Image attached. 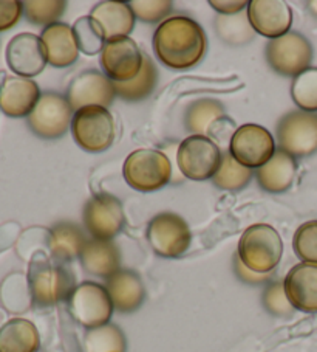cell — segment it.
I'll list each match as a JSON object with an SVG mask.
<instances>
[{"label": "cell", "mask_w": 317, "mask_h": 352, "mask_svg": "<svg viewBox=\"0 0 317 352\" xmlns=\"http://www.w3.org/2000/svg\"><path fill=\"white\" fill-rule=\"evenodd\" d=\"M156 58L172 70H187L204 58L207 39L197 21L172 16L161 22L154 34Z\"/></svg>", "instance_id": "6da1fadb"}, {"label": "cell", "mask_w": 317, "mask_h": 352, "mask_svg": "<svg viewBox=\"0 0 317 352\" xmlns=\"http://www.w3.org/2000/svg\"><path fill=\"white\" fill-rule=\"evenodd\" d=\"M28 287L38 307L56 306L69 301L75 290V275L62 263L36 253L28 267Z\"/></svg>", "instance_id": "7a4b0ae2"}, {"label": "cell", "mask_w": 317, "mask_h": 352, "mask_svg": "<svg viewBox=\"0 0 317 352\" xmlns=\"http://www.w3.org/2000/svg\"><path fill=\"white\" fill-rule=\"evenodd\" d=\"M283 254V242L277 230L268 223H255L248 227L239 241L237 258L249 270L260 275L276 269Z\"/></svg>", "instance_id": "3957f363"}, {"label": "cell", "mask_w": 317, "mask_h": 352, "mask_svg": "<svg viewBox=\"0 0 317 352\" xmlns=\"http://www.w3.org/2000/svg\"><path fill=\"white\" fill-rule=\"evenodd\" d=\"M71 133L79 148L87 153H104L112 146L117 127L110 111L101 106H87L75 112Z\"/></svg>", "instance_id": "277c9868"}, {"label": "cell", "mask_w": 317, "mask_h": 352, "mask_svg": "<svg viewBox=\"0 0 317 352\" xmlns=\"http://www.w3.org/2000/svg\"><path fill=\"white\" fill-rule=\"evenodd\" d=\"M127 185L139 192H154L170 182L172 165L166 155L155 149H137L124 162Z\"/></svg>", "instance_id": "5b68a950"}, {"label": "cell", "mask_w": 317, "mask_h": 352, "mask_svg": "<svg viewBox=\"0 0 317 352\" xmlns=\"http://www.w3.org/2000/svg\"><path fill=\"white\" fill-rule=\"evenodd\" d=\"M113 309V301L106 286L93 281L79 284L69 298L71 317L89 331L108 324Z\"/></svg>", "instance_id": "8992f818"}, {"label": "cell", "mask_w": 317, "mask_h": 352, "mask_svg": "<svg viewBox=\"0 0 317 352\" xmlns=\"http://www.w3.org/2000/svg\"><path fill=\"white\" fill-rule=\"evenodd\" d=\"M223 155L214 140L206 135H191L183 140L176 153L181 174L189 180L203 182L214 177Z\"/></svg>", "instance_id": "52a82bcc"}, {"label": "cell", "mask_w": 317, "mask_h": 352, "mask_svg": "<svg viewBox=\"0 0 317 352\" xmlns=\"http://www.w3.org/2000/svg\"><path fill=\"white\" fill-rule=\"evenodd\" d=\"M266 60L279 75L296 78L309 67L313 60V47L303 34L290 32L282 38L270 41L266 47Z\"/></svg>", "instance_id": "ba28073f"}, {"label": "cell", "mask_w": 317, "mask_h": 352, "mask_svg": "<svg viewBox=\"0 0 317 352\" xmlns=\"http://www.w3.org/2000/svg\"><path fill=\"white\" fill-rule=\"evenodd\" d=\"M148 241L163 258H180L187 252L192 233L187 222L175 213H160L149 222Z\"/></svg>", "instance_id": "9c48e42d"}, {"label": "cell", "mask_w": 317, "mask_h": 352, "mask_svg": "<svg viewBox=\"0 0 317 352\" xmlns=\"http://www.w3.org/2000/svg\"><path fill=\"white\" fill-rule=\"evenodd\" d=\"M280 151L292 159L317 153V115L303 111L290 112L277 126Z\"/></svg>", "instance_id": "30bf717a"}, {"label": "cell", "mask_w": 317, "mask_h": 352, "mask_svg": "<svg viewBox=\"0 0 317 352\" xmlns=\"http://www.w3.org/2000/svg\"><path fill=\"white\" fill-rule=\"evenodd\" d=\"M123 204L112 194H95L84 206V226L91 239L112 241L124 228Z\"/></svg>", "instance_id": "8fae6325"}, {"label": "cell", "mask_w": 317, "mask_h": 352, "mask_svg": "<svg viewBox=\"0 0 317 352\" xmlns=\"http://www.w3.org/2000/svg\"><path fill=\"white\" fill-rule=\"evenodd\" d=\"M229 154L246 168H261L276 154L271 132L259 124H243L235 129L229 143Z\"/></svg>", "instance_id": "7c38bea8"}, {"label": "cell", "mask_w": 317, "mask_h": 352, "mask_svg": "<svg viewBox=\"0 0 317 352\" xmlns=\"http://www.w3.org/2000/svg\"><path fill=\"white\" fill-rule=\"evenodd\" d=\"M73 120V109L69 100L56 92L40 95V100L28 115V124L36 135L53 140L62 137Z\"/></svg>", "instance_id": "4fadbf2b"}, {"label": "cell", "mask_w": 317, "mask_h": 352, "mask_svg": "<svg viewBox=\"0 0 317 352\" xmlns=\"http://www.w3.org/2000/svg\"><path fill=\"white\" fill-rule=\"evenodd\" d=\"M144 54L132 38H119L106 42L101 52V65L113 82L132 81L143 69Z\"/></svg>", "instance_id": "5bb4252c"}, {"label": "cell", "mask_w": 317, "mask_h": 352, "mask_svg": "<svg viewBox=\"0 0 317 352\" xmlns=\"http://www.w3.org/2000/svg\"><path fill=\"white\" fill-rule=\"evenodd\" d=\"M115 96L117 92H115L113 82L97 70L82 72L71 81L67 92V100L71 109H76V111L87 106L107 109L113 102Z\"/></svg>", "instance_id": "9a60e30c"}, {"label": "cell", "mask_w": 317, "mask_h": 352, "mask_svg": "<svg viewBox=\"0 0 317 352\" xmlns=\"http://www.w3.org/2000/svg\"><path fill=\"white\" fill-rule=\"evenodd\" d=\"M248 19L254 32L272 41L290 33L292 11L280 0H253L248 5Z\"/></svg>", "instance_id": "2e32d148"}, {"label": "cell", "mask_w": 317, "mask_h": 352, "mask_svg": "<svg viewBox=\"0 0 317 352\" xmlns=\"http://www.w3.org/2000/svg\"><path fill=\"white\" fill-rule=\"evenodd\" d=\"M7 63L17 76L33 78L47 65V54L39 36L21 33L10 41L7 47Z\"/></svg>", "instance_id": "e0dca14e"}, {"label": "cell", "mask_w": 317, "mask_h": 352, "mask_svg": "<svg viewBox=\"0 0 317 352\" xmlns=\"http://www.w3.org/2000/svg\"><path fill=\"white\" fill-rule=\"evenodd\" d=\"M39 86L22 76L5 78L0 86V111L11 118H23L33 112L40 100Z\"/></svg>", "instance_id": "ac0fdd59"}, {"label": "cell", "mask_w": 317, "mask_h": 352, "mask_svg": "<svg viewBox=\"0 0 317 352\" xmlns=\"http://www.w3.org/2000/svg\"><path fill=\"white\" fill-rule=\"evenodd\" d=\"M283 286L292 307L305 314L317 312V264L294 265L286 275Z\"/></svg>", "instance_id": "d6986e66"}, {"label": "cell", "mask_w": 317, "mask_h": 352, "mask_svg": "<svg viewBox=\"0 0 317 352\" xmlns=\"http://www.w3.org/2000/svg\"><path fill=\"white\" fill-rule=\"evenodd\" d=\"M90 17L102 30L106 42L127 38L135 28L137 19L129 3L115 2V0H104L95 5Z\"/></svg>", "instance_id": "ffe728a7"}, {"label": "cell", "mask_w": 317, "mask_h": 352, "mask_svg": "<svg viewBox=\"0 0 317 352\" xmlns=\"http://www.w3.org/2000/svg\"><path fill=\"white\" fill-rule=\"evenodd\" d=\"M40 41L45 48L47 63L50 65L58 67V69H65V67H70L78 60L79 47L73 28L69 23L58 22L45 27L44 32H42Z\"/></svg>", "instance_id": "44dd1931"}, {"label": "cell", "mask_w": 317, "mask_h": 352, "mask_svg": "<svg viewBox=\"0 0 317 352\" xmlns=\"http://www.w3.org/2000/svg\"><path fill=\"white\" fill-rule=\"evenodd\" d=\"M106 289L117 311L123 314L135 312L145 300V287L138 273L121 269L107 279Z\"/></svg>", "instance_id": "7402d4cb"}, {"label": "cell", "mask_w": 317, "mask_h": 352, "mask_svg": "<svg viewBox=\"0 0 317 352\" xmlns=\"http://www.w3.org/2000/svg\"><path fill=\"white\" fill-rule=\"evenodd\" d=\"M85 272L97 278L108 279L121 270V253L113 241L90 239L81 253Z\"/></svg>", "instance_id": "603a6c76"}, {"label": "cell", "mask_w": 317, "mask_h": 352, "mask_svg": "<svg viewBox=\"0 0 317 352\" xmlns=\"http://www.w3.org/2000/svg\"><path fill=\"white\" fill-rule=\"evenodd\" d=\"M297 174V163L283 151H277L272 159L259 168L257 182L265 191L280 194L290 190Z\"/></svg>", "instance_id": "cb8c5ba5"}, {"label": "cell", "mask_w": 317, "mask_h": 352, "mask_svg": "<svg viewBox=\"0 0 317 352\" xmlns=\"http://www.w3.org/2000/svg\"><path fill=\"white\" fill-rule=\"evenodd\" d=\"M87 241L89 239L85 238L84 232L76 223L60 222L50 230L48 247H50L53 259L65 264L76 258H81Z\"/></svg>", "instance_id": "d4e9b609"}, {"label": "cell", "mask_w": 317, "mask_h": 352, "mask_svg": "<svg viewBox=\"0 0 317 352\" xmlns=\"http://www.w3.org/2000/svg\"><path fill=\"white\" fill-rule=\"evenodd\" d=\"M39 331L25 318H11L0 327V352H38Z\"/></svg>", "instance_id": "484cf974"}, {"label": "cell", "mask_w": 317, "mask_h": 352, "mask_svg": "<svg viewBox=\"0 0 317 352\" xmlns=\"http://www.w3.org/2000/svg\"><path fill=\"white\" fill-rule=\"evenodd\" d=\"M158 82V70L150 56L144 54V64L139 74L127 82H113L115 92L126 101H141L154 92Z\"/></svg>", "instance_id": "4316f807"}, {"label": "cell", "mask_w": 317, "mask_h": 352, "mask_svg": "<svg viewBox=\"0 0 317 352\" xmlns=\"http://www.w3.org/2000/svg\"><path fill=\"white\" fill-rule=\"evenodd\" d=\"M224 117V109L217 100H198L187 107L185 124L193 135H203L218 120Z\"/></svg>", "instance_id": "83f0119b"}, {"label": "cell", "mask_w": 317, "mask_h": 352, "mask_svg": "<svg viewBox=\"0 0 317 352\" xmlns=\"http://www.w3.org/2000/svg\"><path fill=\"white\" fill-rule=\"evenodd\" d=\"M251 177L253 169L240 165L228 151L223 154L222 165L212 179H214L215 186L224 191H240L251 182Z\"/></svg>", "instance_id": "f1b7e54d"}, {"label": "cell", "mask_w": 317, "mask_h": 352, "mask_svg": "<svg viewBox=\"0 0 317 352\" xmlns=\"http://www.w3.org/2000/svg\"><path fill=\"white\" fill-rule=\"evenodd\" d=\"M291 96L303 112H317V67H308L292 80Z\"/></svg>", "instance_id": "f546056e"}, {"label": "cell", "mask_w": 317, "mask_h": 352, "mask_svg": "<svg viewBox=\"0 0 317 352\" xmlns=\"http://www.w3.org/2000/svg\"><path fill=\"white\" fill-rule=\"evenodd\" d=\"M126 337L118 326L106 324L85 336V352H124Z\"/></svg>", "instance_id": "4dcf8cb0"}, {"label": "cell", "mask_w": 317, "mask_h": 352, "mask_svg": "<svg viewBox=\"0 0 317 352\" xmlns=\"http://www.w3.org/2000/svg\"><path fill=\"white\" fill-rule=\"evenodd\" d=\"M217 32L220 38L231 45H243L253 39L254 30L245 14L218 17Z\"/></svg>", "instance_id": "1f68e13d"}, {"label": "cell", "mask_w": 317, "mask_h": 352, "mask_svg": "<svg viewBox=\"0 0 317 352\" xmlns=\"http://www.w3.org/2000/svg\"><path fill=\"white\" fill-rule=\"evenodd\" d=\"M73 33H75L79 50L85 54H97L106 45L102 30L90 16L78 19L73 27Z\"/></svg>", "instance_id": "d6a6232c"}, {"label": "cell", "mask_w": 317, "mask_h": 352, "mask_svg": "<svg viewBox=\"0 0 317 352\" xmlns=\"http://www.w3.org/2000/svg\"><path fill=\"white\" fill-rule=\"evenodd\" d=\"M23 13L36 25H53L65 13L64 0H44V2H23Z\"/></svg>", "instance_id": "836d02e7"}, {"label": "cell", "mask_w": 317, "mask_h": 352, "mask_svg": "<svg viewBox=\"0 0 317 352\" xmlns=\"http://www.w3.org/2000/svg\"><path fill=\"white\" fill-rule=\"evenodd\" d=\"M292 248L303 263L317 264V221L305 222L297 228Z\"/></svg>", "instance_id": "e575fe53"}, {"label": "cell", "mask_w": 317, "mask_h": 352, "mask_svg": "<svg viewBox=\"0 0 317 352\" xmlns=\"http://www.w3.org/2000/svg\"><path fill=\"white\" fill-rule=\"evenodd\" d=\"M129 5L137 19L149 23L164 22L174 8L170 0H135Z\"/></svg>", "instance_id": "d590c367"}, {"label": "cell", "mask_w": 317, "mask_h": 352, "mask_svg": "<svg viewBox=\"0 0 317 352\" xmlns=\"http://www.w3.org/2000/svg\"><path fill=\"white\" fill-rule=\"evenodd\" d=\"M263 305L266 311L276 315V317H286V315H291L294 311L288 296H286L285 286L282 283H272L271 286H268L263 294Z\"/></svg>", "instance_id": "8d00e7d4"}, {"label": "cell", "mask_w": 317, "mask_h": 352, "mask_svg": "<svg viewBox=\"0 0 317 352\" xmlns=\"http://www.w3.org/2000/svg\"><path fill=\"white\" fill-rule=\"evenodd\" d=\"M22 2L17 0H0V33L13 28L22 16Z\"/></svg>", "instance_id": "74e56055"}, {"label": "cell", "mask_w": 317, "mask_h": 352, "mask_svg": "<svg viewBox=\"0 0 317 352\" xmlns=\"http://www.w3.org/2000/svg\"><path fill=\"white\" fill-rule=\"evenodd\" d=\"M209 5L223 16H235L240 14L249 2H245V0H211Z\"/></svg>", "instance_id": "f35d334b"}, {"label": "cell", "mask_w": 317, "mask_h": 352, "mask_svg": "<svg viewBox=\"0 0 317 352\" xmlns=\"http://www.w3.org/2000/svg\"><path fill=\"white\" fill-rule=\"evenodd\" d=\"M235 272L237 275L240 276L242 281L245 283H251V284H259L266 281V275H260V273H255L253 270H249L248 267L242 263L239 258H235Z\"/></svg>", "instance_id": "ab89813d"}, {"label": "cell", "mask_w": 317, "mask_h": 352, "mask_svg": "<svg viewBox=\"0 0 317 352\" xmlns=\"http://www.w3.org/2000/svg\"><path fill=\"white\" fill-rule=\"evenodd\" d=\"M308 7L311 10V13H313L317 17V0H316V2H308Z\"/></svg>", "instance_id": "60d3db41"}]
</instances>
